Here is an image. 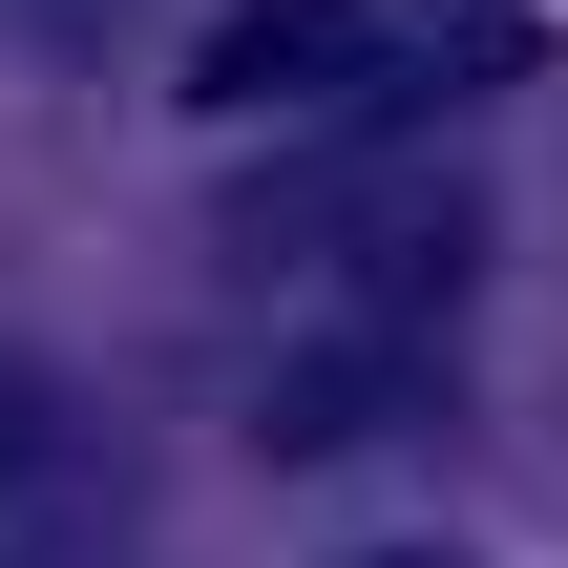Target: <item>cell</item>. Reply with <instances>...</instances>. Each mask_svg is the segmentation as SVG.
I'll return each mask as SVG.
<instances>
[{"mask_svg": "<svg viewBox=\"0 0 568 568\" xmlns=\"http://www.w3.org/2000/svg\"><path fill=\"white\" fill-rule=\"evenodd\" d=\"M464 253H485V190L443 126H358V148H295L253 211H232V274L274 316V464H337V443H400L422 379H443V316H464Z\"/></svg>", "mask_w": 568, "mask_h": 568, "instance_id": "1", "label": "cell"}, {"mask_svg": "<svg viewBox=\"0 0 568 568\" xmlns=\"http://www.w3.org/2000/svg\"><path fill=\"white\" fill-rule=\"evenodd\" d=\"M485 63H527V21H464V0H232V21L190 42V105H211V126H316V148H358V126H422V105L485 84Z\"/></svg>", "mask_w": 568, "mask_h": 568, "instance_id": "2", "label": "cell"}, {"mask_svg": "<svg viewBox=\"0 0 568 568\" xmlns=\"http://www.w3.org/2000/svg\"><path fill=\"white\" fill-rule=\"evenodd\" d=\"M21 464H42V422H21V400H0V485H21Z\"/></svg>", "mask_w": 568, "mask_h": 568, "instance_id": "3", "label": "cell"}, {"mask_svg": "<svg viewBox=\"0 0 568 568\" xmlns=\"http://www.w3.org/2000/svg\"><path fill=\"white\" fill-rule=\"evenodd\" d=\"M358 568H443V548H358Z\"/></svg>", "mask_w": 568, "mask_h": 568, "instance_id": "4", "label": "cell"}]
</instances>
